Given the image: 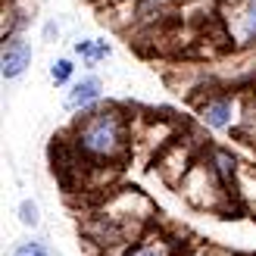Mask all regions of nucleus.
Here are the masks:
<instances>
[{
    "label": "nucleus",
    "instance_id": "obj_9",
    "mask_svg": "<svg viewBox=\"0 0 256 256\" xmlns=\"http://www.w3.org/2000/svg\"><path fill=\"white\" fill-rule=\"evenodd\" d=\"M210 160H212V172L222 178V182H232V175H234V156L228 150H212L210 153Z\"/></svg>",
    "mask_w": 256,
    "mask_h": 256
},
{
    "label": "nucleus",
    "instance_id": "obj_6",
    "mask_svg": "<svg viewBox=\"0 0 256 256\" xmlns=\"http://www.w3.org/2000/svg\"><path fill=\"white\" fill-rule=\"evenodd\" d=\"M72 54L82 56V62H88V66H97L106 56H112V44L104 41V38H78L72 44Z\"/></svg>",
    "mask_w": 256,
    "mask_h": 256
},
{
    "label": "nucleus",
    "instance_id": "obj_3",
    "mask_svg": "<svg viewBox=\"0 0 256 256\" xmlns=\"http://www.w3.org/2000/svg\"><path fill=\"white\" fill-rule=\"evenodd\" d=\"M32 56H34L32 44L25 41L22 34H10L6 41H4V56H0V72H4V82L22 78V75L28 72V66H32Z\"/></svg>",
    "mask_w": 256,
    "mask_h": 256
},
{
    "label": "nucleus",
    "instance_id": "obj_11",
    "mask_svg": "<svg viewBox=\"0 0 256 256\" xmlns=\"http://www.w3.org/2000/svg\"><path fill=\"white\" fill-rule=\"evenodd\" d=\"M12 256H50V250L41 244V240H22V244H16Z\"/></svg>",
    "mask_w": 256,
    "mask_h": 256
},
{
    "label": "nucleus",
    "instance_id": "obj_1",
    "mask_svg": "<svg viewBox=\"0 0 256 256\" xmlns=\"http://www.w3.org/2000/svg\"><path fill=\"white\" fill-rule=\"evenodd\" d=\"M75 150L94 162H119L128 150V125L116 106L91 110L75 125Z\"/></svg>",
    "mask_w": 256,
    "mask_h": 256
},
{
    "label": "nucleus",
    "instance_id": "obj_10",
    "mask_svg": "<svg viewBox=\"0 0 256 256\" xmlns=\"http://www.w3.org/2000/svg\"><path fill=\"white\" fill-rule=\"evenodd\" d=\"M16 216H19V225H25V228H38V225H41V206H38L32 197H25L19 203Z\"/></svg>",
    "mask_w": 256,
    "mask_h": 256
},
{
    "label": "nucleus",
    "instance_id": "obj_7",
    "mask_svg": "<svg viewBox=\"0 0 256 256\" xmlns=\"http://www.w3.org/2000/svg\"><path fill=\"white\" fill-rule=\"evenodd\" d=\"M175 253V244L169 238H162V234H147V238H140L138 244H132L125 250V256H172Z\"/></svg>",
    "mask_w": 256,
    "mask_h": 256
},
{
    "label": "nucleus",
    "instance_id": "obj_2",
    "mask_svg": "<svg viewBox=\"0 0 256 256\" xmlns=\"http://www.w3.org/2000/svg\"><path fill=\"white\" fill-rule=\"evenodd\" d=\"M225 22H228V34L238 47L256 44V0H234Z\"/></svg>",
    "mask_w": 256,
    "mask_h": 256
},
{
    "label": "nucleus",
    "instance_id": "obj_4",
    "mask_svg": "<svg viewBox=\"0 0 256 256\" xmlns=\"http://www.w3.org/2000/svg\"><path fill=\"white\" fill-rule=\"evenodd\" d=\"M100 97H104V82H100L97 75H84V78H78L69 88L62 106L69 112H91L100 104Z\"/></svg>",
    "mask_w": 256,
    "mask_h": 256
},
{
    "label": "nucleus",
    "instance_id": "obj_8",
    "mask_svg": "<svg viewBox=\"0 0 256 256\" xmlns=\"http://www.w3.org/2000/svg\"><path fill=\"white\" fill-rule=\"evenodd\" d=\"M72 75H75V62H72L69 56H60V60L50 62V82H54L56 88L69 84V82H72Z\"/></svg>",
    "mask_w": 256,
    "mask_h": 256
},
{
    "label": "nucleus",
    "instance_id": "obj_5",
    "mask_svg": "<svg viewBox=\"0 0 256 256\" xmlns=\"http://www.w3.org/2000/svg\"><path fill=\"white\" fill-rule=\"evenodd\" d=\"M200 119L206 128H212V132H225V128H232L234 119H238V104L234 97H212L206 100V104L200 106Z\"/></svg>",
    "mask_w": 256,
    "mask_h": 256
}]
</instances>
